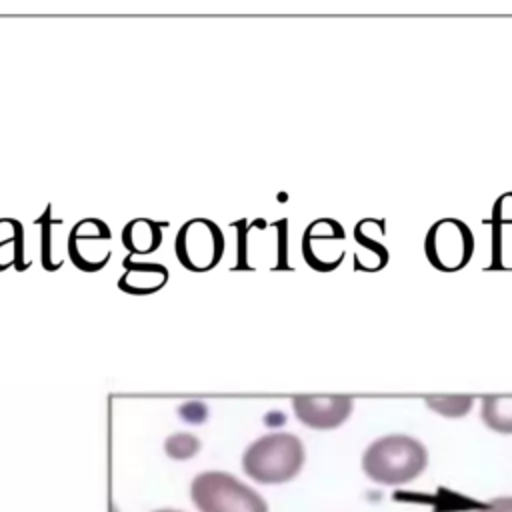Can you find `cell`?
Listing matches in <instances>:
<instances>
[{
    "instance_id": "cell-1",
    "label": "cell",
    "mask_w": 512,
    "mask_h": 512,
    "mask_svg": "<svg viewBox=\"0 0 512 512\" xmlns=\"http://www.w3.org/2000/svg\"><path fill=\"white\" fill-rule=\"evenodd\" d=\"M428 452L422 442L406 434H388L374 440L364 456V474L384 486H398L414 480L424 472Z\"/></svg>"
},
{
    "instance_id": "cell-2",
    "label": "cell",
    "mask_w": 512,
    "mask_h": 512,
    "mask_svg": "<svg viewBox=\"0 0 512 512\" xmlns=\"http://www.w3.org/2000/svg\"><path fill=\"white\" fill-rule=\"evenodd\" d=\"M304 464V444L288 432H272L254 440L242 454V470L260 484L292 480Z\"/></svg>"
},
{
    "instance_id": "cell-3",
    "label": "cell",
    "mask_w": 512,
    "mask_h": 512,
    "mask_svg": "<svg viewBox=\"0 0 512 512\" xmlns=\"http://www.w3.org/2000/svg\"><path fill=\"white\" fill-rule=\"evenodd\" d=\"M190 498L198 512H268L256 490L220 470L196 474L190 484Z\"/></svg>"
},
{
    "instance_id": "cell-4",
    "label": "cell",
    "mask_w": 512,
    "mask_h": 512,
    "mask_svg": "<svg viewBox=\"0 0 512 512\" xmlns=\"http://www.w3.org/2000/svg\"><path fill=\"white\" fill-rule=\"evenodd\" d=\"M424 252L436 270L458 272L474 254V234L458 218L436 220L426 232Z\"/></svg>"
},
{
    "instance_id": "cell-5",
    "label": "cell",
    "mask_w": 512,
    "mask_h": 512,
    "mask_svg": "<svg viewBox=\"0 0 512 512\" xmlns=\"http://www.w3.org/2000/svg\"><path fill=\"white\" fill-rule=\"evenodd\" d=\"M174 250L184 268L206 272L214 268L224 254V234L212 220L192 218L178 230Z\"/></svg>"
},
{
    "instance_id": "cell-6",
    "label": "cell",
    "mask_w": 512,
    "mask_h": 512,
    "mask_svg": "<svg viewBox=\"0 0 512 512\" xmlns=\"http://www.w3.org/2000/svg\"><path fill=\"white\" fill-rule=\"evenodd\" d=\"M350 396H294L292 410L296 418L316 430H328L344 424L352 412Z\"/></svg>"
},
{
    "instance_id": "cell-7",
    "label": "cell",
    "mask_w": 512,
    "mask_h": 512,
    "mask_svg": "<svg viewBox=\"0 0 512 512\" xmlns=\"http://www.w3.org/2000/svg\"><path fill=\"white\" fill-rule=\"evenodd\" d=\"M126 272L118 280V288L128 294H152L158 292L166 280L168 270L166 266L158 262H134L130 258H124Z\"/></svg>"
},
{
    "instance_id": "cell-8",
    "label": "cell",
    "mask_w": 512,
    "mask_h": 512,
    "mask_svg": "<svg viewBox=\"0 0 512 512\" xmlns=\"http://www.w3.org/2000/svg\"><path fill=\"white\" fill-rule=\"evenodd\" d=\"M158 222L148 218H134L122 228V244L132 254H148L154 252L162 242Z\"/></svg>"
},
{
    "instance_id": "cell-9",
    "label": "cell",
    "mask_w": 512,
    "mask_h": 512,
    "mask_svg": "<svg viewBox=\"0 0 512 512\" xmlns=\"http://www.w3.org/2000/svg\"><path fill=\"white\" fill-rule=\"evenodd\" d=\"M482 422L500 434H512V396H484Z\"/></svg>"
},
{
    "instance_id": "cell-10",
    "label": "cell",
    "mask_w": 512,
    "mask_h": 512,
    "mask_svg": "<svg viewBox=\"0 0 512 512\" xmlns=\"http://www.w3.org/2000/svg\"><path fill=\"white\" fill-rule=\"evenodd\" d=\"M426 406L446 418H462L472 408L474 398L468 394H450V396H426Z\"/></svg>"
},
{
    "instance_id": "cell-11",
    "label": "cell",
    "mask_w": 512,
    "mask_h": 512,
    "mask_svg": "<svg viewBox=\"0 0 512 512\" xmlns=\"http://www.w3.org/2000/svg\"><path fill=\"white\" fill-rule=\"evenodd\" d=\"M198 436L190 432H174L164 440V452L172 460H188L200 452Z\"/></svg>"
},
{
    "instance_id": "cell-12",
    "label": "cell",
    "mask_w": 512,
    "mask_h": 512,
    "mask_svg": "<svg viewBox=\"0 0 512 512\" xmlns=\"http://www.w3.org/2000/svg\"><path fill=\"white\" fill-rule=\"evenodd\" d=\"M178 414H180V418H182L184 422H190V424H200V422H204V420H206V416H208V410H206V406H204L202 402H198V400H192V402H186V404H182V406L178 408Z\"/></svg>"
},
{
    "instance_id": "cell-13",
    "label": "cell",
    "mask_w": 512,
    "mask_h": 512,
    "mask_svg": "<svg viewBox=\"0 0 512 512\" xmlns=\"http://www.w3.org/2000/svg\"><path fill=\"white\" fill-rule=\"evenodd\" d=\"M478 512H512V496H502L494 498L488 506H484Z\"/></svg>"
},
{
    "instance_id": "cell-14",
    "label": "cell",
    "mask_w": 512,
    "mask_h": 512,
    "mask_svg": "<svg viewBox=\"0 0 512 512\" xmlns=\"http://www.w3.org/2000/svg\"><path fill=\"white\" fill-rule=\"evenodd\" d=\"M152 512H182V510H176V508H158V510H152Z\"/></svg>"
}]
</instances>
